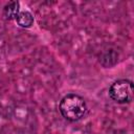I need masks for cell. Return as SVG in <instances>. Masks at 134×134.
I'll use <instances>...</instances> for the list:
<instances>
[{
  "label": "cell",
  "mask_w": 134,
  "mask_h": 134,
  "mask_svg": "<svg viewBox=\"0 0 134 134\" xmlns=\"http://www.w3.org/2000/svg\"><path fill=\"white\" fill-rule=\"evenodd\" d=\"M59 110L64 118L69 121H77L82 119L88 110L85 99L74 93L65 95L59 105Z\"/></svg>",
  "instance_id": "6da1fadb"
},
{
  "label": "cell",
  "mask_w": 134,
  "mask_h": 134,
  "mask_svg": "<svg viewBox=\"0 0 134 134\" xmlns=\"http://www.w3.org/2000/svg\"><path fill=\"white\" fill-rule=\"evenodd\" d=\"M134 87L129 80L115 81L109 88L110 97L117 104H128L133 99Z\"/></svg>",
  "instance_id": "7a4b0ae2"
},
{
  "label": "cell",
  "mask_w": 134,
  "mask_h": 134,
  "mask_svg": "<svg viewBox=\"0 0 134 134\" xmlns=\"http://www.w3.org/2000/svg\"><path fill=\"white\" fill-rule=\"evenodd\" d=\"M19 13H20V3L17 1L8 2L3 8V16L6 20H13V19L16 20Z\"/></svg>",
  "instance_id": "3957f363"
},
{
  "label": "cell",
  "mask_w": 134,
  "mask_h": 134,
  "mask_svg": "<svg viewBox=\"0 0 134 134\" xmlns=\"http://www.w3.org/2000/svg\"><path fill=\"white\" fill-rule=\"evenodd\" d=\"M16 22L23 28H28L34 24V16L28 10H20L16 18Z\"/></svg>",
  "instance_id": "277c9868"
}]
</instances>
